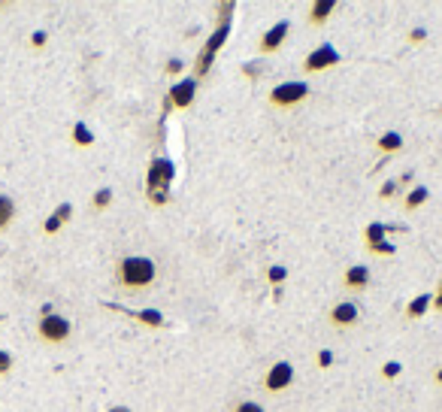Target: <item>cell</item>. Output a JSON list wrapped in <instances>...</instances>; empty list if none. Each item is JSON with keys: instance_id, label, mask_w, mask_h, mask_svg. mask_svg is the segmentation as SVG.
Instances as JSON below:
<instances>
[{"instance_id": "3957f363", "label": "cell", "mask_w": 442, "mask_h": 412, "mask_svg": "<svg viewBox=\"0 0 442 412\" xmlns=\"http://www.w3.org/2000/svg\"><path fill=\"white\" fill-rule=\"evenodd\" d=\"M176 176V167L170 158H155L149 164V173H145V194L155 206H164L170 200V182Z\"/></svg>"}, {"instance_id": "cb8c5ba5", "label": "cell", "mask_w": 442, "mask_h": 412, "mask_svg": "<svg viewBox=\"0 0 442 412\" xmlns=\"http://www.w3.org/2000/svg\"><path fill=\"white\" fill-rule=\"evenodd\" d=\"M315 364H319L321 370H327V367L333 364V352H331V349H321V352H319V358H315Z\"/></svg>"}, {"instance_id": "d6a6232c", "label": "cell", "mask_w": 442, "mask_h": 412, "mask_svg": "<svg viewBox=\"0 0 442 412\" xmlns=\"http://www.w3.org/2000/svg\"><path fill=\"white\" fill-rule=\"evenodd\" d=\"M109 412H131V409H124V406H116V409H109Z\"/></svg>"}, {"instance_id": "4fadbf2b", "label": "cell", "mask_w": 442, "mask_h": 412, "mask_svg": "<svg viewBox=\"0 0 442 412\" xmlns=\"http://www.w3.org/2000/svg\"><path fill=\"white\" fill-rule=\"evenodd\" d=\"M336 9V0H315L312 9H309V25L312 28H321L327 18H331V13Z\"/></svg>"}, {"instance_id": "9c48e42d", "label": "cell", "mask_w": 442, "mask_h": 412, "mask_svg": "<svg viewBox=\"0 0 442 412\" xmlns=\"http://www.w3.org/2000/svg\"><path fill=\"white\" fill-rule=\"evenodd\" d=\"M358 318H360V309L351 300H339V303L331 306V313H327V322H331L333 327H355Z\"/></svg>"}, {"instance_id": "9a60e30c", "label": "cell", "mask_w": 442, "mask_h": 412, "mask_svg": "<svg viewBox=\"0 0 442 412\" xmlns=\"http://www.w3.org/2000/svg\"><path fill=\"white\" fill-rule=\"evenodd\" d=\"M376 148H379V152H385V155H394V152H400V148H403V136H400V134H394V131L382 134L379 140H376Z\"/></svg>"}, {"instance_id": "d6986e66", "label": "cell", "mask_w": 442, "mask_h": 412, "mask_svg": "<svg viewBox=\"0 0 442 412\" xmlns=\"http://www.w3.org/2000/svg\"><path fill=\"white\" fill-rule=\"evenodd\" d=\"M133 315H137L143 325H149V327H164V315L155 313V309H145V313H133Z\"/></svg>"}, {"instance_id": "f546056e", "label": "cell", "mask_w": 442, "mask_h": 412, "mask_svg": "<svg viewBox=\"0 0 442 412\" xmlns=\"http://www.w3.org/2000/svg\"><path fill=\"white\" fill-rule=\"evenodd\" d=\"M409 40H412V43H421V40H424V31H418V28H415V31L409 33Z\"/></svg>"}, {"instance_id": "ac0fdd59", "label": "cell", "mask_w": 442, "mask_h": 412, "mask_svg": "<svg viewBox=\"0 0 442 412\" xmlns=\"http://www.w3.org/2000/svg\"><path fill=\"white\" fill-rule=\"evenodd\" d=\"M427 197H430V191H427L424 185H415V188L409 191V197L403 200V206H406V210H418V206L427 203Z\"/></svg>"}, {"instance_id": "7c38bea8", "label": "cell", "mask_w": 442, "mask_h": 412, "mask_svg": "<svg viewBox=\"0 0 442 412\" xmlns=\"http://www.w3.org/2000/svg\"><path fill=\"white\" fill-rule=\"evenodd\" d=\"M343 285L348 291H364L367 285H370V267L364 264H355V267H348L343 273Z\"/></svg>"}, {"instance_id": "2e32d148", "label": "cell", "mask_w": 442, "mask_h": 412, "mask_svg": "<svg viewBox=\"0 0 442 412\" xmlns=\"http://www.w3.org/2000/svg\"><path fill=\"white\" fill-rule=\"evenodd\" d=\"M16 219V203L13 197H6V194H0V231H6L9 224Z\"/></svg>"}, {"instance_id": "d4e9b609", "label": "cell", "mask_w": 442, "mask_h": 412, "mask_svg": "<svg viewBox=\"0 0 442 412\" xmlns=\"http://www.w3.org/2000/svg\"><path fill=\"white\" fill-rule=\"evenodd\" d=\"M285 276H288V273H285V267H270V273H267V279L273 282V285L285 282Z\"/></svg>"}, {"instance_id": "4dcf8cb0", "label": "cell", "mask_w": 442, "mask_h": 412, "mask_svg": "<svg viewBox=\"0 0 442 412\" xmlns=\"http://www.w3.org/2000/svg\"><path fill=\"white\" fill-rule=\"evenodd\" d=\"M46 43V33H33V45H43Z\"/></svg>"}, {"instance_id": "7a4b0ae2", "label": "cell", "mask_w": 442, "mask_h": 412, "mask_svg": "<svg viewBox=\"0 0 442 412\" xmlns=\"http://www.w3.org/2000/svg\"><path fill=\"white\" fill-rule=\"evenodd\" d=\"M231 9H233V4L221 6L219 28L212 31V37H209L206 43H203V49L197 52V61H194V79H206V76H209L215 55H219V49H221L224 43H228V37H231Z\"/></svg>"}, {"instance_id": "e0dca14e", "label": "cell", "mask_w": 442, "mask_h": 412, "mask_svg": "<svg viewBox=\"0 0 442 412\" xmlns=\"http://www.w3.org/2000/svg\"><path fill=\"white\" fill-rule=\"evenodd\" d=\"M67 219H70V206L64 203V206H58V212H55L52 219H49L46 224H43V231H46V234H55V231H61Z\"/></svg>"}, {"instance_id": "44dd1931", "label": "cell", "mask_w": 442, "mask_h": 412, "mask_svg": "<svg viewBox=\"0 0 442 412\" xmlns=\"http://www.w3.org/2000/svg\"><path fill=\"white\" fill-rule=\"evenodd\" d=\"M73 140L79 146H92V134H88L85 124H76V128H73Z\"/></svg>"}, {"instance_id": "5bb4252c", "label": "cell", "mask_w": 442, "mask_h": 412, "mask_svg": "<svg viewBox=\"0 0 442 412\" xmlns=\"http://www.w3.org/2000/svg\"><path fill=\"white\" fill-rule=\"evenodd\" d=\"M430 306H433V294H418L409 300V306H406V318H421Z\"/></svg>"}, {"instance_id": "30bf717a", "label": "cell", "mask_w": 442, "mask_h": 412, "mask_svg": "<svg viewBox=\"0 0 442 412\" xmlns=\"http://www.w3.org/2000/svg\"><path fill=\"white\" fill-rule=\"evenodd\" d=\"M288 31H291L288 21H276V25L270 28V31L264 33V37H260V43H258L260 55H273V52H279V49H282V43L288 40Z\"/></svg>"}, {"instance_id": "7402d4cb", "label": "cell", "mask_w": 442, "mask_h": 412, "mask_svg": "<svg viewBox=\"0 0 442 412\" xmlns=\"http://www.w3.org/2000/svg\"><path fill=\"white\" fill-rule=\"evenodd\" d=\"M233 412H264V406L255 403V400H240V403L233 406Z\"/></svg>"}, {"instance_id": "1f68e13d", "label": "cell", "mask_w": 442, "mask_h": 412, "mask_svg": "<svg viewBox=\"0 0 442 412\" xmlns=\"http://www.w3.org/2000/svg\"><path fill=\"white\" fill-rule=\"evenodd\" d=\"M433 379H436V382H439V385H442V367H439V370H436V376H433Z\"/></svg>"}, {"instance_id": "4316f807", "label": "cell", "mask_w": 442, "mask_h": 412, "mask_svg": "<svg viewBox=\"0 0 442 412\" xmlns=\"http://www.w3.org/2000/svg\"><path fill=\"white\" fill-rule=\"evenodd\" d=\"M167 73H170V76L182 73V61H176V58H173V61H170V64H167Z\"/></svg>"}, {"instance_id": "83f0119b", "label": "cell", "mask_w": 442, "mask_h": 412, "mask_svg": "<svg viewBox=\"0 0 442 412\" xmlns=\"http://www.w3.org/2000/svg\"><path fill=\"white\" fill-rule=\"evenodd\" d=\"M430 309H439V313H442V282H439V288L433 291V306H430Z\"/></svg>"}, {"instance_id": "8992f818", "label": "cell", "mask_w": 442, "mask_h": 412, "mask_svg": "<svg viewBox=\"0 0 442 412\" xmlns=\"http://www.w3.org/2000/svg\"><path fill=\"white\" fill-rule=\"evenodd\" d=\"M343 61V55H339L331 43H321L319 49H312L309 55H306L303 61V70L306 73H321V70H333V67Z\"/></svg>"}, {"instance_id": "484cf974", "label": "cell", "mask_w": 442, "mask_h": 412, "mask_svg": "<svg viewBox=\"0 0 442 412\" xmlns=\"http://www.w3.org/2000/svg\"><path fill=\"white\" fill-rule=\"evenodd\" d=\"M9 367H13V358H9L6 352H0V376H4Z\"/></svg>"}, {"instance_id": "603a6c76", "label": "cell", "mask_w": 442, "mask_h": 412, "mask_svg": "<svg viewBox=\"0 0 442 412\" xmlns=\"http://www.w3.org/2000/svg\"><path fill=\"white\" fill-rule=\"evenodd\" d=\"M400 373H403V367H400L397 361H388V364L382 367V376H385V379H394V376H400Z\"/></svg>"}, {"instance_id": "8fae6325", "label": "cell", "mask_w": 442, "mask_h": 412, "mask_svg": "<svg viewBox=\"0 0 442 412\" xmlns=\"http://www.w3.org/2000/svg\"><path fill=\"white\" fill-rule=\"evenodd\" d=\"M385 234H388V227H385L382 222L367 224L364 237H367V249L372 251V255H394V251H397L391 243H385Z\"/></svg>"}, {"instance_id": "5b68a950", "label": "cell", "mask_w": 442, "mask_h": 412, "mask_svg": "<svg viewBox=\"0 0 442 412\" xmlns=\"http://www.w3.org/2000/svg\"><path fill=\"white\" fill-rule=\"evenodd\" d=\"M309 97V85L306 82H297V79H291V82H282L270 91V107H279V109H288V107H297Z\"/></svg>"}, {"instance_id": "6da1fadb", "label": "cell", "mask_w": 442, "mask_h": 412, "mask_svg": "<svg viewBox=\"0 0 442 412\" xmlns=\"http://www.w3.org/2000/svg\"><path fill=\"white\" fill-rule=\"evenodd\" d=\"M158 279V267L145 255H124L116 264V282L121 291H145Z\"/></svg>"}, {"instance_id": "ba28073f", "label": "cell", "mask_w": 442, "mask_h": 412, "mask_svg": "<svg viewBox=\"0 0 442 412\" xmlns=\"http://www.w3.org/2000/svg\"><path fill=\"white\" fill-rule=\"evenodd\" d=\"M194 97H197V79H194V76L179 79V82L170 88V94H167V107H173V109H188L191 103H194Z\"/></svg>"}, {"instance_id": "277c9868", "label": "cell", "mask_w": 442, "mask_h": 412, "mask_svg": "<svg viewBox=\"0 0 442 412\" xmlns=\"http://www.w3.org/2000/svg\"><path fill=\"white\" fill-rule=\"evenodd\" d=\"M37 334L43 342H49V346H64L67 340H70L73 327L67 322L64 315H55V313H43L40 325H37Z\"/></svg>"}, {"instance_id": "52a82bcc", "label": "cell", "mask_w": 442, "mask_h": 412, "mask_svg": "<svg viewBox=\"0 0 442 412\" xmlns=\"http://www.w3.org/2000/svg\"><path fill=\"white\" fill-rule=\"evenodd\" d=\"M291 385H294V367L288 361H276L264 376V388L270 394H282V391H288Z\"/></svg>"}, {"instance_id": "ffe728a7", "label": "cell", "mask_w": 442, "mask_h": 412, "mask_svg": "<svg viewBox=\"0 0 442 412\" xmlns=\"http://www.w3.org/2000/svg\"><path fill=\"white\" fill-rule=\"evenodd\" d=\"M109 203H112V191H109V188H100V191L94 194V200H92V206H94L97 212H104Z\"/></svg>"}, {"instance_id": "f1b7e54d", "label": "cell", "mask_w": 442, "mask_h": 412, "mask_svg": "<svg viewBox=\"0 0 442 412\" xmlns=\"http://www.w3.org/2000/svg\"><path fill=\"white\" fill-rule=\"evenodd\" d=\"M394 185H397V182H385V188H382L379 194H382V197H391V194H394Z\"/></svg>"}]
</instances>
